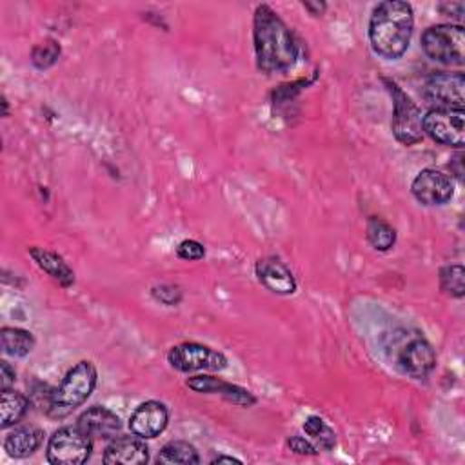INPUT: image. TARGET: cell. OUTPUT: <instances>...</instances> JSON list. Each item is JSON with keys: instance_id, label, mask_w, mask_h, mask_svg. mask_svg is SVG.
<instances>
[{"instance_id": "6da1fadb", "label": "cell", "mask_w": 465, "mask_h": 465, "mask_svg": "<svg viewBox=\"0 0 465 465\" xmlns=\"http://www.w3.org/2000/svg\"><path fill=\"white\" fill-rule=\"evenodd\" d=\"M253 41L257 66L264 73H286L298 59V46L286 23L267 6L260 5L253 17Z\"/></svg>"}, {"instance_id": "7a4b0ae2", "label": "cell", "mask_w": 465, "mask_h": 465, "mask_svg": "<svg viewBox=\"0 0 465 465\" xmlns=\"http://www.w3.org/2000/svg\"><path fill=\"white\" fill-rule=\"evenodd\" d=\"M412 30V6L403 0H385L373 10L369 21L371 48L382 59L396 61L409 50Z\"/></svg>"}, {"instance_id": "3957f363", "label": "cell", "mask_w": 465, "mask_h": 465, "mask_svg": "<svg viewBox=\"0 0 465 465\" xmlns=\"http://www.w3.org/2000/svg\"><path fill=\"white\" fill-rule=\"evenodd\" d=\"M99 382V373L93 362L82 360L73 365L64 376L63 383L52 392L50 405L46 409L48 416L53 420H63L73 414L81 405L88 402Z\"/></svg>"}, {"instance_id": "277c9868", "label": "cell", "mask_w": 465, "mask_h": 465, "mask_svg": "<svg viewBox=\"0 0 465 465\" xmlns=\"http://www.w3.org/2000/svg\"><path fill=\"white\" fill-rule=\"evenodd\" d=\"M423 53L445 66H463L465 63V32L460 24L431 26L421 35Z\"/></svg>"}, {"instance_id": "5b68a950", "label": "cell", "mask_w": 465, "mask_h": 465, "mask_svg": "<svg viewBox=\"0 0 465 465\" xmlns=\"http://www.w3.org/2000/svg\"><path fill=\"white\" fill-rule=\"evenodd\" d=\"M93 438L77 423L64 425L53 432L48 441L46 456L53 465H82L90 460Z\"/></svg>"}, {"instance_id": "8992f818", "label": "cell", "mask_w": 465, "mask_h": 465, "mask_svg": "<svg viewBox=\"0 0 465 465\" xmlns=\"http://www.w3.org/2000/svg\"><path fill=\"white\" fill-rule=\"evenodd\" d=\"M387 92L392 97V122L391 130L394 139L403 146H414L423 139V128H421V111L412 102L409 95H405L396 82L385 81Z\"/></svg>"}, {"instance_id": "52a82bcc", "label": "cell", "mask_w": 465, "mask_h": 465, "mask_svg": "<svg viewBox=\"0 0 465 465\" xmlns=\"http://www.w3.org/2000/svg\"><path fill=\"white\" fill-rule=\"evenodd\" d=\"M168 362L173 369L180 373H217L228 367V358L224 353L197 342H184L173 345L168 353Z\"/></svg>"}, {"instance_id": "ba28073f", "label": "cell", "mask_w": 465, "mask_h": 465, "mask_svg": "<svg viewBox=\"0 0 465 465\" xmlns=\"http://www.w3.org/2000/svg\"><path fill=\"white\" fill-rule=\"evenodd\" d=\"M423 133L436 144L461 150L465 144V111L432 108L421 121Z\"/></svg>"}, {"instance_id": "9c48e42d", "label": "cell", "mask_w": 465, "mask_h": 465, "mask_svg": "<svg viewBox=\"0 0 465 465\" xmlns=\"http://www.w3.org/2000/svg\"><path fill=\"white\" fill-rule=\"evenodd\" d=\"M411 191L421 206H443L450 202V199L454 197V182L447 173L434 168H427L414 177Z\"/></svg>"}, {"instance_id": "30bf717a", "label": "cell", "mask_w": 465, "mask_h": 465, "mask_svg": "<svg viewBox=\"0 0 465 465\" xmlns=\"http://www.w3.org/2000/svg\"><path fill=\"white\" fill-rule=\"evenodd\" d=\"M396 363L407 376L421 380L432 373L436 365V353L423 336H414L400 347Z\"/></svg>"}, {"instance_id": "8fae6325", "label": "cell", "mask_w": 465, "mask_h": 465, "mask_svg": "<svg viewBox=\"0 0 465 465\" xmlns=\"http://www.w3.org/2000/svg\"><path fill=\"white\" fill-rule=\"evenodd\" d=\"M465 77L463 73H438L432 75L423 88V95L436 108L463 110L465 97Z\"/></svg>"}, {"instance_id": "7c38bea8", "label": "cell", "mask_w": 465, "mask_h": 465, "mask_svg": "<svg viewBox=\"0 0 465 465\" xmlns=\"http://www.w3.org/2000/svg\"><path fill=\"white\" fill-rule=\"evenodd\" d=\"M170 423V411L162 402L157 400H148L140 403L131 418H130V429L133 434L151 440L160 436Z\"/></svg>"}, {"instance_id": "4fadbf2b", "label": "cell", "mask_w": 465, "mask_h": 465, "mask_svg": "<svg viewBox=\"0 0 465 465\" xmlns=\"http://www.w3.org/2000/svg\"><path fill=\"white\" fill-rule=\"evenodd\" d=\"M186 385L200 394H220L224 400L240 405V407H251L257 403V398L244 387L224 382L220 378L209 376V374H200V376H193L186 382Z\"/></svg>"}, {"instance_id": "5bb4252c", "label": "cell", "mask_w": 465, "mask_h": 465, "mask_svg": "<svg viewBox=\"0 0 465 465\" xmlns=\"http://www.w3.org/2000/svg\"><path fill=\"white\" fill-rule=\"evenodd\" d=\"M255 273L258 276V282L275 295L289 296L296 291V280H295L291 269L282 260H278L275 257L258 260Z\"/></svg>"}, {"instance_id": "9a60e30c", "label": "cell", "mask_w": 465, "mask_h": 465, "mask_svg": "<svg viewBox=\"0 0 465 465\" xmlns=\"http://www.w3.org/2000/svg\"><path fill=\"white\" fill-rule=\"evenodd\" d=\"M104 463L108 465H142L150 461V449L140 436H121L111 440L104 450Z\"/></svg>"}, {"instance_id": "2e32d148", "label": "cell", "mask_w": 465, "mask_h": 465, "mask_svg": "<svg viewBox=\"0 0 465 465\" xmlns=\"http://www.w3.org/2000/svg\"><path fill=\"white\" fill-rule=\"evenodd\" d=\"M77 423L92 438H102V440L115 438V434L122 429V421H121L119 414H115L111 409L101 407V405H93L88 411H84L79 416Z\"/></svg>"}, {"instance_id": "e0dca14e", "label": "cell", "mask_w": 465, "mask_h": 465, "mask_svg": "<svg viewBox=\"0 0 465 465\" xmlns=\"http://www.w3.org/2000/svg\"><path fill=\"white\" fill-rule=\"evenodd\" d=\"M30 257L46 275H50L63 287H70L75 282L73 269L57 253L48 251L44 247H30Z\"/></svg>"}, {"instance_id": "ac0fdd59", "label": "cell", "mask_w": 465, "mask_h": 465, "mask_svg": "<svg viewBox=\"0 0 465 465\" xmlns=\"http://www.w3.org/2000/svg\"><path fill=\"white\" fill-rule=\"evenodd\" d=\"M44 432L37 427H17L14 432H10L5 440V450L12 458H28L32 456L43 443Z\"/></svg>"}, {"instance_id": "d6986e66", "label": "cell", "mask_w": 465, "mask_h": 465, "mask_svg": "<svg viewBox=\"0 0 465 465\" xmlns=\"http://www.w3.org/2000/svg\"><path fill=\"white\" fill-rule=\"evenodd\" d=\"M28 407L30 400L23 392L12 389L3 391V398H0V427L8 429L19 423L28 412Z\"/></svg>"}, {"instance_id": "ffe728a7", "label": "cell", "mask_w": 465, "mask_h": 465, "mask_svg": "<svg viewBox=\"0 0 465 465\" xmlns=\"http://www.w3.org/2000/svg\"><path fill=\"white\" fill-rule=\"evenodd\" d=\"M0 340H3V351L15 358L28 356L35 349L34 334L21 327H3Z\"/></svg>"}, {"instance_id": "44dd1931", "label": "cell", "mask_w": 465, "mask_h": 465, "mask_svg": "<svg viewBox=\"0 0 465 465\" xmlns=\"http://www.w3.org/2000/svg\"><path fill=\"white\" fill-rule=\"evenodd\" d=\"M159 463H170V465H191V463H200V456L199 450L195 449V445H191L189 441H170L162 447L159 458Z\"/></svg>"}, {"instance_id": "7402d4cb", "label": "cell", "mask_w": 465, "mask_h": 465, "mask_svg": "<svg viewBox=\"0 0 465 465\" xmlns=\"http://www.w3.org/2000/svg\"><path fill=\"white\" fill-rule=\"evenodd\" d=\"M367 240L376 251H389L396 244V231L383 218L371 217L367 220Z\"/></svg>"}, {"instance_id": "603a6c76", "label": "cell", "mask_w": 465, "mask_h": 465, "mask_svg": "<svg viewBox=\"0 0 465 465\" xmlns=\"http://www.w3.org/2000/svg\"><path fill=\"white\" fill-rule=\"evenodd\" d=\"M304 432L309 436V440L315 443V447L320 450H331L336 445V434L334 431L325 423L320 416H309L304 421Z\"/></svg>"}, {"instance_id": "cb8c5ba5", "label": "cell", "mask_w": 465, "mask_h": 465, "mask_svg": "<svg viewBox=\"0 0 465 465\" xmlns=\"http://www.w3.org/2000/svg\"><path fill=\"white\" fill-rule=\"evenodd\" d=\"M440 287L452 298H463L465 295V271L460 264L445 266L440 269Z\"/></svg>"}, {"instance_id": "d4e9b609", "label": "cell", "mask_w": 465, "mask_h": 465, "mask_svg": "<svg viewBox=\"0 0 465 465\" xmlns=\"http://www.w3.org/2000/svg\"><path fill=\"white\" fill-rule=\"evenodd\" d=\"M61 57V44L53 39H48L41 44H37L32 52V63L37 70H48L52 68Z\"/></svg>"}, {"instance_id": "484cf974", "label": "cell", "mask_w": 465, "mask_h": 465, "mask_svg": "<svg viewBox=\"0 0 465 465\" xmlns=\"http://www.w3.org/2000/svg\"><path fill=\"white\" fill-rule=\"evenodd\" d=\"M177 257L180 260H188V262H197L202 260L206 257V249L200 242L197 240H184L179 244L177 247Z\"/></svg>"}, {"instance_id": "4316f807", "label": "cell", "mask_w": 465, "mask_h": 465, "mask_svg": "<svg viewBox=\"0 0 465 465\" xmlns=\"http://www.w3.org/2000/svg\"><path fill=\"white\" fill-rule=\"evenodd\" d=\"M151 293H153L155 300H159L164 305H177L182 300V291L171 284H160V286L153 287Z\"/></svg>"}, {"instance_id": "83f0119b", "label": "cell", "mask_w": 465, "mask_h": 465, "mask_svg": "<svg viewBox=\"0 0 465 465\" xmlns=\"http://www.w3.org/2000/svg\"><path fill=\"white\" fill-rule=\"evenodd\" d=\"M287 447L296 452V454H302V456H313L318 452V449L315 447V443L311 440H305L304 436H291L287 440Z\"/></svg>"}, {"instance_id": "f1b7e54d", "label": "cell", "mask_w": 465, "mask_h": 465, "mask_svg": "<svg viewBox=\"0 0 465 465\" xmlns=\"http://www.w3.org/2000/svg\"><path fill=\"white\" fill-rule=\"evenodd\" d=\"M15 380H17L15 369L6 360L0 362V387H3V391L10 389L15 383Z\"/></svg>"}, {"instance_id": "f546056e", "label": "cell", "mask_w": 465, "mask_h": 465, "mask_svg": "<svg viewBox=\"0 0 465 465\" xmlns=\"http://www.w3.org/2000/svg\"><path fill=\"white\" fill-rule=\"evenodd\" d=\"M438 10L443 14V15H452L456 19H460L463 15V5L461 3H443L438 6Z\"/></svg>"}, {"instance_id": "4dcf8cb0", "label": "cell", "mask_w": 465, "mask_h": 465, "mask_svg": "<svg viewBox=\"0 0 465 465\" xmlns=\"http://www.w3.org/2000/svg\"><path fill=\"white\" fill-rule=\"evenodd\" d=\"M304 8L309 10L313 15H322L324 10H325V5H320V3H305Z\"/></svg>"}, {"instance_id": "1f68e13d", "label": "cell", "mask_w": 465, "mask_h": 465, "mask_svg": "<svg viewBox=\"0 0 465 465\" xmlns=\"http://www.w3.org/2000/svg\"><path fill=\"white\" fill-rule=\"evenodd\" d=\"M222 461H228V463H242L238 458H233V456H217L211 463H222Z\"/></svg>"}]
</instances>
